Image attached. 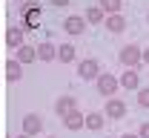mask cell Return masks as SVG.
<instances>
[{"mask_svg": "<svg viewBox=\"0 0 149 138\" xmlns=\"http://www.w3.org/2000/svg\"><path fill=\"white\" fill-rule=\"evenodd\" d=\"M141 138H149V124H143V127H141Z\"/></svg>", "mask_w": 149, "mask_h": 138, "instance_id": "obj_20", "label": "cell"}, {"mask_svg": "<svg viewBox=\"0 0 149 138\" xmlns=\"http://www.w3.org/2000/svg\"><path fill=\"white\" fill-rule=\"evenodd\" d=\"M26 138H29V135H26Z\"/></svg>", "mask_w": 149, "mask_h": 138, "instance_id": "obj_23", "label": "cell"}, {"mask_svg": "<svg viewBox=\"0 0 149 138\" xmlns=\"http://www.w3.org/2000/svg\"><path fill=\"white\" fill-rule=\"evenodd\" d=\"M106 115H109V118H123V115H126V104H123V101H109V104H106Z\"/></svg>", "mask_w": 149, "mask_h": 138, "instance_id": "obj_4", "label": "cell"}, {"mask_svg": "<svg viewBox=\"0 0 149 138\" xmlns=\"http://www.w3.org/2000/svg\"><path fill=\"white\" fill-rule=\"evenodd\" d=\"M80 124H83V118H80L77 112H69V115H66V127H69V130H77Z\"/></svg>", "mask_w": 149, "mask_h": 138, "instance_id": "obj_13", "label": "cell"}, {"mask_svg": "<svg viewBox=\"0 0 149 138\" xmlns=\"http://www.w3.org/2000/svg\"><path fill=\"white\" fill-rule=\"evenodd\" d=\"M138 104H141V106H149V89L138 92Z\"/></svg>", "mask_w": 149, "mask_h": 138, "instance_id": "obj_18", "label": "cell"}, {"mask_svg": "<svg viewBox=\"0 0 149 138\" xmlns=\"http://www.w3.org/2000/svg\"><path fill=\"white\" fill-rule=\"evenodd\" d=\"M143 58H146V60H149V52H146V55H143Z\"/></svg>", "mask_w": 149, "mask_h": 138, "instance_id": "obj_21", "label": "cell"}, {"mask_svg": "<svg viewBox=\"0 0 149 138\" xmlns=\"http://www.w3.org/2000/svg\"><path fill=\"white\" fill-rule=\"evenodd\" d=\"M138 58H141V49H138V46H126V49L120 52V60H123V63H135Z\"/></svg>", "mask_w": 149, "mask_h": 138, "instance_id": "obj_5", "label": "cell"}, {"mask_svg": "<svg viewBox=\"0 0 149 138\" xmlns=\"http://www.w3.org/2000/svg\"><path fill=\"white\" fill-rule=\"evenodd\" d=\"M6 43H9V46H20V32L17 29H9V32H6Z\"/></svg>", "mask_w": 149, "mask_h": 138, "instance_id": "obj_14", "label": "cell"}, {"mask_svg": "<svg viewBox=\"0 0 149 138\" xmlns=\"http://www.w3.org/2000/svg\"><path fill=\"white\" fill-rule=\"evenodd\" d=\"M86 20H89V23H100V20H103V9H86Z\"/></svg>", "mask_w": 149, "mask_h": 138, "instance_id": "obj_11", "label": "cell"}, {"mask_svg": "<svg viewBox=\"0 0 149 138\" xmlns=\"http://www.w3.org/2000/svg\"><path fill=\"white\" fill-rule=\"evenodd\" d=\"M63 29H66L69 35H80V32L86 29V20H83V18H77V15H72V18H66V20H63Z\"/></svg>", "mask_w": 149, "mask_h": 138, "instance_id": "obj_1", "label": "cell"}, {"mask_svg": "<svg viewBox=\"0 0 149 138\" xmlns=\"http://www.w3.org/2000/svg\"><path fill=\"white\" fill-rule=\"evenodd\" d=\"M97 89H100L103 95H112V92L118 89V81L112 78V75H100V78H97Z\"/></svg>", "mask_w": 149, "mask_h": 138, "instance_id": "obj_3", "label": "cell"}, {"mask_svg": "<svg viewBox=\"0 0 149 138\" xmlns=\"http://www.w3.org/2000/svg\"><path fill=\"white\" fill-rule=\"evenodd\" d=\"M37 58H40V60H52V58H55V49H52L49 43H43V46L37 49Z\"/></svg>", "mask_w": 149, "mask_h": 138, "instance_id": "obj_12", "label": "cell"}, {"mask_svg": "<svg viewBox=\"0 0 149 138\" xmlns=\"http://www.w3.org/2000/svg\"><path fill=\"white\" fill-rule=\"evenodd\" d=\"M23 130H26V135H35L37 130H40V121H37L35 115H26V118H23Z\"/></svg>", "mask_w": 149, "mask_h": 138, "instance_id": "obj_6", "label": "cell"}, {"mask_svg": "<svg viewBox=\"0 0 149 138\" xmlns=\"http://www.w3.org/2000/svg\"><path fill=\"white\" fill-rule=\"evenodd\" d=\"M6 75H9V81L20 78V60H9V63H6Z\"/></svg>", "mask_w": 149, "mask_h": 138, "instance_id": "obj_9", "label": "cell"}, {"mask_svg": "<svg viewBox=\"0 0 149 138\" xmlns=\"http://www.w3.org/2000/svg\"><path fill=\"white\" fill-rule=\"evenodd\" d=\"M120 83H123L126 89H135V86H138V75H135V72H126V75H123V81H120Z\"/></svg>", "mask_w": 149, "mask_h": 138, "instance_id": "obj_15", "label": "cell"}, {"mask_svg": "<svg viewBox=\"0 0 149 138\" xmlns=\"http://www.w3.org/2000/svg\"><path fill=\"white\" fill-rule=\"evenodd\" d=\"M106 26H109L112 32H120V29L126 26V20L120 18V15H109V20H106Z\"/></svg>", "mask_w": 149, "mask_h": 138, "instance_id": "obj_10", "label": "cell"}, {"mask_svg": "<svg viewBox=\"0 0 149 138\" xmlns=\"http://www.w3.org/2000/svg\"><path fill=\"white\" fill-rule=\"evenodd\" d=\"M57 58H60V60H66V63H69V60L74 58V49H72V46H63V49L57 52Z\"/></svg>", "mask_w": 149, "mask_h": 138, "instance_id": "obj_17", "label": "cell"}, {"mask_svg": "<svg viewBox=\"0 0 149 138\" xmlns=\"http://www.w3.org/2000/svg\"><path fill=\"white\" fill-rule=\"evenodd\" d=\"M123 138H135V135H123Z\"/></svg>", "mask_w": 149, "mask_h": 138, "instance_id": "obj_22", "label": "cell"}, {"mask_svg": "<svg viewBox=\"0 0 149 138\" xmlns=\"http://www.w3.org/2000/svg\"><path fill=\"white\" fill-rule=\"evenodd\" d=\"M106 9H109V12H115V9H118V0H106Z\"/></svg>", "mask_w": 149, "mask_h": 138, "instance_id": "obj_19", "label": "cell"}, {"mask_svg": "<svg viewBox=\"0 0 149 138\" xmlns=\"http://www.w3.org/2000/svg\"><path fill=\"white\" fill-rule=\"evenodd\" d=\"M35 49H32V46H20V55H17V60L20 63H32V60H35Z\"/></svg>", "mask_w": 149, "mask_h": 138, "instance_id": "obj_8", "label": "cell"}, {"mask_svg": "<svg viewBox=\"0 0 149 138\" xmlns=\"http://www.w3.org/2000/svg\"><path fill=\"white\" fill-rule=\"evenodd\" d=\"M97 69H100L97 60H83V63H80V78H83V81L97 78Z\"/></svg>", "mask_w": 149, "mask_h": 138, "instance_id": "obj_2", "label": "cell"}, {"mask_svg": "<svg viewBox=\"0 0 149 138\" xmlns=\"http://www.w3.org/2000/svg\"><path fill=\"white\" fill-rule=\"evenodd\" d=\"M57 112H60V115L74 112V98H60V101H57Z\"/></svg>", "mask_w": 149, "mask_h": 138, "instance_id": "obj_7", "label": "cell"}, {"mask_svg": "<svg viewBox=\"0 0 149 138\" xmlns=\"http://www.w3.org/2000/svg\"><path fill=\"white\" fill-rule=\"evenodd\" d=\"M86 127H89V130H100V127H103V118H100V115H89V118H86Z\"/></svg>", "mask_w": 149, "mask_h": 138, "instance_id": "obj_16", "label": "cell"}]
</instances>
